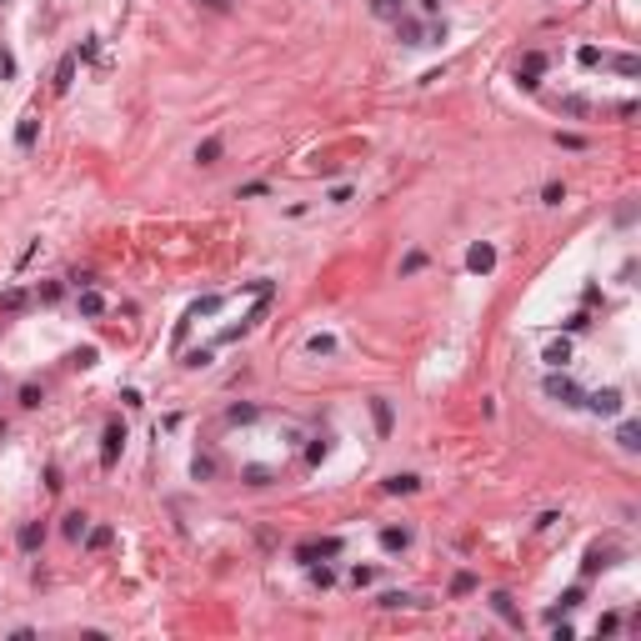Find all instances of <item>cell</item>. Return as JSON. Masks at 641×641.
<instances>
[{
  "mask_svg": "<svg viewBox=\"0 0 641 641\" xmlns=\"http://www.w3.org/2000/svg\"><path fill=\"white\" fill-rule=\"evenodd\" d=\"M35 136H40V120H35V116H20V125H15V145H20V151H30Z\"/></svg>",
  "mask_w": 641,
  "mask_h": 641,
  "instance_id": "13",
  "label": "cell"
},
{
  "mask_svg": "<svg viewBox=\"0 0 641 641\" xmlns=\"http://www.w3.org/2000/svg\"><path fill=\"white\" fill-rule=\"evenodd\" d=\"M602 66H616L622 75H636V71H641V60H636V55H602Z\"/></svg>",
  "mask_w": 641,
  "mask_h": 641,
  "instance_id": "21",
  "label": "cell"
},
{
  "mask_svg": "<svg viewBox=\"0 0 641 641\" xmlns=\"http://www.w3.org/2000/svg\"><path fill=\"white\" fill-rule=\"evenodd\" d=\"M371 10H376L381 20H396V15H406V10H401V0H371Z\"/></svg>",
  "mask_w": 641,
  "mask_h": 641,
  "instance_id": "26",
  "label": "cell"
},
{
  "mask_svg": "<svg viewBox=\"0 0 641 641\" xmlns=\"http://www.w3.org/2000/svg\"><path fill=\"white\" fill-rule=\"evenodd\" d=\"M371 416H376V431H381V436H391V421H396V416H391V401H386V396H376V401H371Z\"/></svg>",
  "mask_w": 641,
  "mask_h": 641,
  "instance_id": "15",
  "label": "cell"
},
{
  "mask_svg": "<svg viewBox=\"0 0 641 641\" xmlns=\"http://www.w3.org/2000/svg\"><path fill=\"white\" fill-rule=\"evenodd\" d=\"M190 471H196V481H210V476H216V461H210V456H196V466H190Z\"/></svg>",
  "mask_w": 641,
  "mask_h": 641,
  "instance_id": "32",
  "label": "cell"
},
{
  "mask_svg": "<svg viewBox=\"0 0 641 641\" xmlns=\"http://www.w3.org/2000/svg\"><path fill=\"white\" fill-rule=\"evenodd\" d=\"M396 35L406 40V46H426V26L416 15H396Z\"/></svg>",
  "mask_w": 641,
  "mask_h": 641,
  "instance_id": "6",
  "label": "cell"
},
{
  "mask_svg": "<svg viewBox=\"0 0 641 641\" xmlns=\"http://www.w3.org/2000/svg\"><path fill=\"white\" fill-rule=\"evenodd\" d=\"M40 401H46V391H40L35 381H26V386H20V406H26V411H35Z\"/></svg>",
  "mask_w": 641,
  "mask_h": 641,
  "instance_id": "23",
  "label": "cell"
},
{
  "mask_svg": "<svg viewBox=\"0 0 641 641\" xmlns=\"http://www.w3.org/2000/svg\"><path fill=\"white\" fill-rule=\"evenodd\" d=\"M557 111H561V116H576V120H581V116H591V105H586L581 96H561V100H557Z\"/></svg>",
  "mask_w": 641,
  "mask_h": 641,
  "instance_id": "18",
  "label": "cell"
},
{
  "mask_svg": "<svg viewBox=\"0 0 641 641\" xmlns=\"http://www.w3.org/2000/svg\"><path fill=\"white\" fill-rule=\"evenodd\" d=\"M186 366H190V371H201V366H210V351H206V346H201V351H190V356H186Z\"/></svg>",
  "mask_w": 641,
  "mask_h": 641,
  "instance_id": "37",
  "label": "cell"
},
{
  "mask_svg": "<svg viewBox=\"0 0 641 641\" xmlns=\"http://www.w3.org/2000/svg\"><path fill=\"white\" fill-rule=\"evenodd\" d=\"M0 441H6V421H0Z\"/></svg>",
  "mask_w": 641,
  "mask_h": 641,
  "instance_id": "44",
  "label": "cell"
},
{
  "mask_svg": "<svg viewBox=\"0 0 641 641\" xmlns=\"http://www.w3.org/2000/svg\"><path fill=\"white\" fill-rule=\"evenodd\" d=\"M60 291H66L60 281H46V286H40V301H60Z\"/></svg>",
  "mask_w": 641,
  "mask_h": 641,
  "instance_id": "40",
  "label": "cell"
},
{
  "mask_svg": "<svg viewBox=\"0 0 641 641\" xmlns=\"http://www.w3.org/2000/svg\"><path fill=\"white\" fill-rule=\"evenodd\" d=\"M491 611H496L506 626H521V611H516V602H511L506 591H491Z\"/></svg>",
  "mask_w": 641,
  "mask_h": 641,
  "instance_id": "8",
  "label": "cell"
},
{
  "mask_svg": "<svg viewBox=\"0 0 641 641\" xmlns=\"http://www.w3.org/2000/svg\"><path fill=\"white\" fill-rule=\"evenodd\" d=\"M376 581V566H351V586H371Z\"/></svg>",
  "mask_w": 641,
  "mask_h": 641,
  "instance_id": "33",
  "label": "cell"
},
{
  "mask_svg": "<svg viewBox=\"0 0 641 641\" xmlns=\"http://www.w3.org/2000/svg\"><path fill=\"white\" fill-rule=\"evenodd\" d=\"M421 6H426V10H436V6H441V0H421Z\"/></svg>",
  "mask_w": 641,
  "mask_h": 641,
  "instance_id": "43",
  "label": "cell"
},
{
  "mask_svg": "<svg viewBox=\"0 0 641 641\" xmlns=\"http://www.w3.org/2000/svg\"><path fill=\"white\" fill-rule=\"evenodd\" d=\"M602 55H606V51H596V46H581V51H576V60H581V66H602Z\"/></svg>",
  "mask_w": 641,
  "mask_h": 641,
  "instance_id": "35",
  "label": "cell"
},
{
  "mask_svg": "<svg viewBox=\"0 0 641 641\" xmlns=\"http://www.w3.org/2000/svg\"><path fill=\"white\" fill-rule=\"evenodd\" d=\"M426 266V251H411V255H406V261H401V276H416Z\"/></svg>",
  "mask_w": 641,
  "mask_h": 641,
  "instance_id": "34",
  "label": "cell"
},
{
  "mask_svg": "<svg viewBox=\"0 0 641 641\" xmlns=\"http://www.w3.org/2000/svg\"><path fill=\"white\" fill-rule=\"evenodd\" d=\"M255 416H261L255 406H231V411H226V421H231V426H241V421H255Z\"/></svg>",
  "mask_w": 641,
  "mask_h": 641,
  "instance_id": "30",
  "label": "cell"
},
{
  "mask_svg": "<svg viewBox=\"0 0 641 641\" xmlns=\"http://www.w3.org/2000/svg\"><path fill=\"white\" fill-rule=\"evenodd\" d=\"M306 351H311V356H331V351H336V341H331V336H311V341H306Z\"/></svg>",
  "mask_w": 641,
  "mask_h": 641,
  "instance_id": "29",
  "label": "cell"
},
{
  "mask_svg": "<svg viewBox=\"0 0 641 641\" xmlns=\"http://www.w3.org/2000/svg\"><path fill=\"white\" fill-rule=\"evenodd\" d=\"M381 546H386L391 557L406 551V546H411V526H386V531H381Z\"/></svg>",
  "mask_w": 641,
  "mask_h": 641,
  "instance_id": "10",
  "label": "cell"
},
{
  "mask_svg": "<svg viewBox=\"0 0 641 641\" xmlns=\"http://www.w3.org/2000/svg\"><path fill=\"white\" fill-rule=\"evenodd\" d=\"M311 586H320V591H326V586H336V571H331L326 561H320V566H311Z\"/></svg>",
  "mask_w": 641,
  "mask_h": 641,
  "instance_id": "25",
  "label": "cell"
},
{
  "mask_svg": "<svg viewBox=\"0 0 641 641\" xmlns=\"http://www.w3.org/2000/svg\"><path fill=\"white\" fill-rule=\"evenodd\" d=\"M210 311H221V296H206L201 306H190V320H201V316H210ZM190 320H186V326H190Z\"/></svg>",
  "mask_w": 641,
  "mask_h": 641,
  "instance_id": "28",
  "label": "cell"
},
{
  "mask_svg": "<svg viewBox=\"0 0 641 641\" xmlns=\"http://www.w3.org/2000/svg\"><path fill=\"white\" fill-rule=\"evenodd\" d=\"M71 80H75V55H66V60L55 66V80H51V91H55V96H66V91H71Z\"/></svg>",
  "mask_w": 641,
  "mask_h": 641,
  "instance_id": "12",
  "label": "cell"
},
{
  "mask_svg": "<svg viewBox=\"0 0 641 641\" xmlns=\"http://www.w3.org/2000/svg\"><path fill=\"white\" fill-rule=\"evenodd\" d=\"M316 557H341V541L326 536V541H316Z\"/></svg>",
  "mask_w": 641,
  "mask_h": 641,
  "instance_id": "39",
  "label": "cell"
},
{
  "mask_svg": "<svg viewBox=\"0 0 641 641\" xmlns=\"http://www.w3.org/2000/svg\"><path fill=\"white\" fill-rule=\"evenodd\" d=\"M466 266H471V271H476V276H486V271H491V266H496V251H491V246H486V241H476V246H471V251H466Z\"/></svg>",
  "mask_w": 641,
  "mask_h": 641,
  "instance_id": "7",
  "label": "cell"
},
{
  "mask_svg": "<svg viewBox=\"0 0 641 641\" xmlns=\"http://www.w3.org/2000/svg\"><path fill=\"white\" fill-rule=\"evenodd\" d=\"M571 606H581V586H571V591L561 596V611H571Z\"/></svg>",
  "mask_w": 641,
  "mask_h": 641,
  "instance_id": "41",
  "label": "cell"
},
{
  "mask_svg": "<svg viewBox=\"0 0 641 641\" xmlns=\"http://www.w3.org/2000/svg\"><path fill=\"white\" fill-rule=\"evenodd\" d=\"M85 531H91V516H85V511H66V516H60V536L66 541H80Z\"/></svg>",
  "mask_w": 641,
  "mask_h": 641,
  "instance_id": "5",
  "label": "cell"
},
{
  "mask_svg": "<svg viewBox=\"0 0 641 641\" xmlns=\"http://www.w3.org/2000/svg\"><path fill=\"white\" fill-rule=\"evenodd\" d=\"M581 406L591 416H622V406H626V396L616 391V386H606V391H591V396H581Z\"/></svg>",
  "mask_w": 641,
  "mask_h": 641,
  "instance_id": "2",
  "label": "cell"
},
{
  "mask_svg": "<svg viewBox=\"0 0 641 641\" xmlns=\"http://www.w3.org/2000/svg\"><path fill=\"white\" fill-rule=\"evenodd\" d=\"M471 591H476V576L471 571H456L451 576V596H471Z\"/></svg>",
  "mask_w": 641,
  "mask_h": 641,
  "instance_id": "22",
  "label": "cell"
},
{
  "mask_svg": "<svg viewBox=\"0 0 641 641\" xmlns=\"http://www.w3.org/2000/svg\"><path fill=\"white\" fill-rule=\"evenodd\" d=\"M376 606H381V611H401V606H411V596H406V591H381Z\"/></svg>",
  "mask_w": 641,
  "mask_h": 641,
  "instance_id": "20",
  "label": "cell"
},
{
  "mask_svg": "<svg viewBox=\"0 0 641 641\" xmlns=\"http://www.w3.org/2000/svg\"><path fill=\"white\" fill-rule=\"evenodd\" d=\"M0 6H6V0H0Z\"/></svg>",
  "mask_w": 641,
  "mask_h": 641,
  "instance_id": "45",
  "label": "cell"
},
{
  "mask_svg": "<svg viewBox=\"0 0 641 641\" xmlns=\"http://www.w3.org/2000/svg\"><path fill=\"white\" fill-rule=\"evenodd\" d=\"M546 361H551V366H566V361H571V346H566V341H551V346H546Z\"/></svg>",
  "mask_w": 641,
  "mask_h": 641,
  "instance_id": "24",
  "label": "cell"
},
{
  "mask_svg": "<svg viewBox=\"0 0 641 641\" xmlns=\"http://www.w3.org/2000/svg\"><path fill=\"white\" fill-rule=\"evenodd\" d=\"M120 451H125V421H105V431H100V471H116Z\"/></svg>",
  "mask_w": 641,
  "mask_h": 641,
  "instance_id": "1",
  "label": "cell"
},
{
  "mask_svg": "<svg viewBox=\"0 0 641 641\" xmlns=\"http://www.w3.org/2000/svg\"><path fill=\"white\" fill-rule=\"evenodd\" d=\"M40 541H46V526H40V521H26V526H20V551H26V557H35Z\"/></svg>",
  "mask_w": 641,
  "mask_h": 641,
  "instance_id": "9",
  "label": "cell"
},
{
  "mask_svg": "<svg viewBox=\"0 0 641 641\" xmlns=\"http://www.w3.org/2000/svg\"><path fill=\"white\" fill-rule=\"evenodd\" d=\"M80 541H85V551H105V546L116 541V531H111V526H91V531H85Z\"/></svg>",
  "mask_w": 641,
  "mask_h": 641,
  "instance_id": "16",
  "label": "cell"
},
{
  "mask_svg": "<svg viewBox=\"0 0 641 641\" xmlns=\"http://www.w3.org/2000/svg\"><path fill=\"white\" fill-rule=\"evenodd\" d=\"M221 156H226V141H221V136H210V141L196 145V161H201V165H216Z\"/></svg>",
  "mask_w": 641,
  "mask_h": 641,
  "instance_id": "14",
  "label": "cell"
},
{
  "mask_svg": "<svg viewBox=\"0 0 641 641\" xmlns=\"http://www.w3.org/2000/svg\"><path fill=\"white\" fill-rule=\"evenodd\" d=\"M616 446H622L626 456H636V451H641V426H636V421H622V431H616Z\"/></svg>",
  "mask_w": 641,
  "mask_h": 641,
  "instance_id": "11",
  "label": "cell"
},
{
  "mask_svg": "<svg viewBox=\"0 0 641 641\" xmlns=\"http://www.w3.org/2000/svg\"><path fill=\"white\" fill-rule=\"evenodd\" d=\"M546 396H551V401H561V406H581L586 391L576 386L571 376H557V371H551V376H546Z\"/></svg>",
  "mask_w": 641,
  "mask_h": 641,
  "instance_id": "3",
  "label": "cell"
},
{
  "mask_svg": "<svg viewBox=\"0 0 641 641\" xmlns=\"http://www.w3.org/2000/svg\"><path fill=\"white\" fill-rule=\"evenodd\" d=\"M381 491H386V496H411V491H421V476H411V471H396V476H386V481H381Z\"/></svg>",
  "mask_w": 641,
  "mask_h": 641,
  "instance_id": "4",
  "label": "cell"
},
{
  "mask_svg": "<svg viewBox=\"0 0 641 641\" xmlns=\"http://www.w3.org/2000/svg\"><path fill=\"white\" fill-rule=\"evenodd\" d=\"M561 151H586V136H557Z\"/></svg>",
  "mask_w": 641,
  "mask_h": 641,
  "instance_id": "38",
  "label": "cell"
},
{
  "mask_svg": "<svg viewBox=\"0 0 641 641\" xmlns=\"http://www.w3.org/2000/svg\"><path fill=\"white\" fill-rule=\"evenodd\" d=\"M75 306H80V316H100V311H105V296H100V291H91V286H85V291L75 296Z\"/></svg>",
  "mask_w": 641,
  "mask_h": 641,
  "instance_id": "17",
  "label": "cell"
},
{
  "mask_svg": "<svg viewBox=\"0 0 641 641\" xmlns=\"http://www.w3.org/2000/svg\"><path fill=\"white\" fill-rule=\"evenodd\" d=\"M26 301H30V296L15 286V291H6V296H0V311H6V316H15V311H26Z\"/></svg>",
  "mask_w": 641,
  "mask_h": 641,
  "instance_id": "19",
  "label": "cell"
},
{
  "mask_svg": "<svg viewBox=\"0 0 641 641\" xmlns=\"http://www.w3.org/2000/svg\"><path fill=\"white\" fill-rule=\"evenodd\" d=\"M326 201H331V206H346V201H351V186H331Z\"/></svg>",
  "mask_w": 641,
  "mask_h": 641,
  "instance_id": "36",
  "label": "cell"
},
{
  "mask_svg": "<svg viewBox=\"0 0 641 641\" xmlns=\"http://www.w3.org/2000/svg\"><path fill=\"white\" fill-rule=\"evenodd\" d=\"M541 201H546V206H561V201H566V186H561V181H546Z\"/></svg>",
  "mask_w": 641,
  "mask_h": 641,
  "instance_id": "27",
  "label": "cell"
},
{
  "mask_svg": "<svg viewBox=\"0 0 641 641\" xmlns=\"http://www.w3.org/2000/svg\"><path fill=\"white\" fill-rule=\"evenodd\" d=\"M521 71H526V75H541V71H546V55H541V51H531V55L521 60Z\"/></svg>",
  "mask_w": 641,
  "mask_h": 641,
  "instance_id": "31",
  "label": "cell"
},
{
  "mask_svg": "<svg viewBox=\"0 0 641 641\" xmlns=\"http://www.w3.org/2000/svg\"><path fill=\"white\" fill-rule=\"evenodd\" d=\"M206 10H231V0H201Z\"/></svg>",
  "mask_w": 641,
  "mask_h": 641,
  "instance_id": "42",
  "label": "cell"
}]
</instances>
